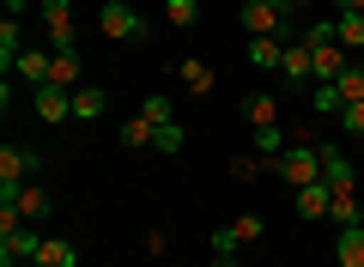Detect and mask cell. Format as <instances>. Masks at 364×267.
Masks as SVG:
<instances>
[{"instance_id": "44dd1931", "label": "cell", "mask_w": 364, "mask_h": 267, "mask_svg": "<svg viewBox=\"0 0 364 267\" xmlns=\"http://www.w3.org/2000/svg\"><path fill=\"white\" fill-rule=\"evenodd\" d=\"M334 37L346 43V55L364 49V13H334Z\"/></svg>"}, {"instance_id": "cb8c5ba5", "label": "cell", "mask_w": 364, "mask_h": 267, "mask_svg": "<svg viewBox=\"0 0 364 267\" xmlns=\"http://www.w3.org/2000/svg\"><path fill=\"white\" fill-rule=\"evenodd\" d=\"M334 91H340V110H346V103H364V67H358V61H352V67H346V73H340V79H334Z\"/></svg>"}, {"instance_id": "d6986e66", "label": "cell", "mask_w": 364, "mask_h": 267, "mask_svg": "<svg viewBox=\"0 0 364 267\" xmlns=\"http://www.w3.org/2000/svg\"><path fill=\"white\" fill-rule=\"evenodd\" d=\"M116 140L128 146V152H140V146H152V140H158V127L146 122V115H128V122L116 127Z\"/></svg>"}, {"instance_id": "d6a6232c", "label": "cell", "mask_w": 364, "mask_h": 267, "mask_svg": "<svg viewBox=\"0 0 364 267\" xmlns=\"http://www.w3.org/2000/svg\"><path fill=\"white\" fill-rule=\"evenodd\" d=\"M213 267H237V255H213Z\"/></svg>"}, {"instance_id": "9c48e42d", "label": "cell", "mask_w": 364, "mask_h": 267, "mask_svg": "<svg viewBox=\"0 0 364 267\" xmlns=\"http://www.w3.org/2000/svg\"><path fill=\"white\" fill-rule=\"evenodd\" d=\"M304 79H316V61H310V43H286V55H279V85H304Z\"/></svg>"}, {"instance_id": "e575fe53", "label": "cell", "mask_w": 364, "mask_h": 267, "mask_svg": "<svg viewBox=\"0 0 364 267\" xmlns=\"http://www.w3.org/2000/svg\"><path fill=\"white\" fill-rule=\"evenodd\" d=\"M18 267H43V261H18Z\"/></svg>"}, {"instance_id": "52a82bcc", "label": "cell", "mask_w": 364, "mask_h": 267, "mask_svg": "<svg viewBox=\"0 0 364 267\" xmlns=\"http://www.w3.org/2000/svg\"><path fill=\"white\" fill-rule=\"evenodd\" d=\"M43 25H49V49H79L73 0H43Z\"/></svg>"}, {"instance_id": "7402d4cb", "label": "cell", "mask_w": 364, "mask_h": 267, "mask_svg": "<svg viewBox=\"0 0 364 267\" xmlns=\"http://www.w3.org/2000/svg\"><path fill=\"white\" fill-rule=\"evenodd\" d=\"M279 152H286V127H279V122H273V127H255V158H261V164H273Z\"/></svg>"}, {"instance_id": "e0dca14e", "label": "cell", "mask_w": 364, "mask_h": 267, "mask_svg": "<svg viewBox=\"0 0 364 267\" xmlns=\"http://www.w3.org/2000/svg\"><path fill=\"white\" fill-rule=\"evenodd\" d=\"M31 261H43V267H79V249H73L67 237H43Z\"/></svg>"}, {"instance_id": "6da1fadb", "label": "cell", "mask_w": 364, "mask_h": 267, "mask_svg": "<svg viewBox=\"0 0 364 267\" xmlns=\"http://www.w3.org/2000/svg\"><path fill=\"white\" fill-rule=\"evenodd\" d=\"M243 31L249 37H286L298 43V13H286V6H273V0H243Z\"/></svg>"}, {"instance_id": "ac0fdd59", "label": "cell", "mask_w": 364, "mask_h": 267, "mask_svg": "<svg viewBox=\"0 0 364 267\" xmlns=\"http://www.w3.org/2000/svg\"><path fill=\"white\" fill-rule=\"evenodd\" d=\"M334 261L340 267H364V225H346L334 237Z\"/></svg>"}, {"instance_id": "5b68a950", "label": "cell", "mask_w": 364, "mask_h": 267, "mask_svg": "<svg viewBox=\"0 0 364 267\" xmlns=\"http://www.w3.org/2000/svg\"><path fill=\"white\" fill-rule=\"evenodd\" d=\"M0 206H18V219H25V225H43V219H49V189H43V182L0 189Z\"/></svg>"}, {"instance_id": "3957f363", "label": "cell", "mask_w": 364, "mask_h": 267, "mask_svg": "<svg viewBox=\"0 0 364 267\" xmlns=\"http://www.w3.org/2000/svg\"><path fill=\"white\" fill-rule=\"evenodd\" d=\"M273 177L291 182V189H304V182H322V146H286V152L273 158Z\"/></svg>"}, {"instance_id": "1f68e13d", "label": "cell", "mask_w": 364, "mask_h": 267, "mask_svg": "<svg viewBox=\"0 0 364 267\" xmlns=\"http://www.w3.org/2000/svg\"><path fill=\"white\" fill-rule=\"evenodd\" d=\"M0 6H6V13H13V19H18V13H25V6H31V0H0Z\"/></svg>"}, {"instance_id": "9a60e30c", "label": "cell", "mask_w": 364, "mask_h": 267, "mask_svg": "<svg viewBox=\"0 0 364 267\" xmlns=\"http://www.w3.org/2000/svg\"><path fill=\"white\" fill-rule=\"evenodd\" d=\"M243 122L249 127H273L279 122V98H273V91H249L243 98Z\"/></svg>"}, {"instance_id": "f546056e", "label": "cell", "mask_w": 364, "mask_h": 267, "mask_svg": "<svg viewBox=\"0 0 364 267\" xmlns=\"http://www.w3.org/2000/svg\"><path fill=\"white\" fill-rule=\"evenodd\" d=\"M310 103H316L322 115H340V91H334V85H316V98H310Z\"/></svg>"}, {"instance_id": "836d02e7", "label": "cell", "mask_w": 364, "mask_h": 267, "mask_svg": "<svg viewBox=\"0 0 364 267\" xmlns=\"http://www.w3.org/2000/svg\"><path fill=\"white\" fill-rule=\"evenodd\" d=\"M273 6H286V13H298V0H273Z\"/></svg>"}, {"instance_id": "d4e9b609", "label": "cell", "mask_w": 364, "mask_h": 267, "mask_svg": "<svg viewBox=\"0 0 364 267\" xmlns=\"http://www.w3.org/2000/svg\"><path fill=\"white\" fill-rule=\"evenodd\" d=\"M164 19L176 31H195L200 25V0H164Z\"/></svg>"}, {"instance_id": "d590c367", "label": "cell", "mask_w": 364, "mask_h": 267, "mask_svg": "<svg viewBox=\"0 0 364 267\" xmlns=\"http://www.w3.org/2000/svg\"><path fill=\"white\" fill-rule=\"evenodd\" d=\"M358 67H364V49H358Z\"/></svg>"}, {"instance_id": "7a4b0ae2", "label": "cell", "mask_w": 364, "mask_h": 267, "mask_svg": "<svg viewBox=\"0 0 364 267\" xmlns=\"http://www.w3.org/2000/svg\"><path fill=\"white\" fill-rule=\"evenodd\" d=\"M37 231L18 219V206H0V267H18V261H31L37 255Z\"/></svg>"}, {"instance_id": "4fadbf2b", "label": "cell", "mask_w": 364, "mask_h": 267, "mask_svg": "<svg viewBox=\"0 0 364 267\" xmlns=\"http://www.w3.org/2000/svg\"><path fill=\"white\" fill-rule=\"evenodd\" d=\"M176 79L195 91V98H213V85H219V73H213L207 61H195V55H182V61H176Z\"/></svg>"}, {"instance_id": "277c9868", "label": "cell", "mask_w": 364, "mask_h": 267, "mask_svg": "<svg viewBox=\"0 0 364 267\" xmlns=\"http://www.w3.org/2000/svg\"><path fill=\"white\" fill-rule=\"evenodd\" d=\"M97 31H104V37H122V43H146V37H152V19L134 13L128 0H104V13H97Z\"/></svg>"}, {"instance_id": "2e32d148", "label": "cell", "mask_w": 364, "mask_h": 267, "mask_svg": "<svg viewBox=\"0 0 364 267\" xmlns=\"http://www.w3.org/2000/svg\"><path fill=\"white\" fill-rule=\"evenodd\" d=\"M328 201H334V194H328V182H304V189L291 194L298 219H328Z\"/></svg>"}, {"instance_id": "4dcf8cb0", "label": "cell", "mask_w": 364, "mask_h": 267, "mask_svg": "<svg viewBox=\"0 0 364 267\" xmlns=\"http://www.w3.org/2000/svg\"><path fill=\"white\" fill-rule=\"evenodd\" d=\"M334 13H364V0H334Z\"/></svg>"}, {"instance_id": "5bb4252c", "label": "cell", "mask_w": 364, "mask_h": 267, "mask_svg": "<svg viewBox=\"0 0 364 267\" xmlns=\"http://www.w3.org/2000/svg\"><path fill=\"white\" fill-rule=\"evenodd\" d=\"M279 55H286V37H249V67L255 73H279Z\"/></svg>"}, {"instance_id": "7c38bea8", "label": "cell", "mask_w": 364, "mask_h": 267, "mask_svg": "<svg viewBox=\"0 0 364 267\" xmlns=\"http://www.w3.org/2000/svg\"><path fill=\"white\" fill-rule=\"evenodd\" d=\"M18 55H25V25H18V19L6 13V19H0V73H6V79H13Z\"/></svg>"}, {"instance_id": "8fae6325", "label": "cell", "mask_w": 364, "mask_h": 267, "mask_svg": "<svg viewBox=\"0 0 364 267\" xmlns=\"http://www.w3.org/2000/svg\"><path fill=\"white\" fill-rule=\"evenodd\" d=\"M49 61H55V49H43V43H25V55H18L13 73L25 79V85H49Z\"/></svg>"}, {"instance_id": "83f0119b", "label": "cell", "mask_w": 364, "mask_h": 267, "mask_svg": "<svg viewBox=\"0 0 364 267\" xmlns=\"http://www.w3.org/2000/svg\"><path fill=\"white\" fill-rule=\"evenodd\" d=\"M231 231H237L243 243H261V231H267V219H261V213H237V219H231Z\"/></svg>"}, {"instance_id": "484cf974", "label": "cell", "mask_w": 364, "mask_h": 267, "mask_svg": "<svg viewBox=\"0 0 364 267\" xmlns=\"http://www.w3.org/2000/svg\"><path fill=\"white\" fill-rule=\"evenodd\" d=\"M152 146H158L164 158H176L182 146H188V134H182V122H164V127H158V140H152Z\"/></svg>"}, {"instance_id": "603a6c76", "label": "cell", "mask_w": 364, "mask_h": 267, "mask_svg": "<svg viewBox=\"0 0 364 267\" xmlns=\"http://www.w3.org/2000/svg\"><path fill=\"white\" fill-rule=\"evenodd\" d=\"M140 115H146L152 127H164V122H176V103H170L164 91H146V98H140Z\"/></svg>"}, {"instance_id": "8992f818", "label": "cell", "mask_w": 364, "mask_h": 267, "mask_svg": "<svg viewBox=\"0 0 364 267\" xmlns=\"http://www.w3.org/2000/svg\"><path fill=\"white\" fill-rule=\"evenodd\" d=\"M37 170H43V152H31V146H0V189H18Z\"/></svg>"}, {"instance_id": "ba28073f", "label": "cell", "mask_w": 364, "mask_h": 267, "mask_svg": "<svg viewBox=\"0 0 364 267\" xmlns=\"http://www.w3.org/2000/svg\"><path fill=\"white\" fill-rule=\"evenodd\" d=\"M31 110H37V122L61 127V122H73V91H61V85H37V91H31Z\"/></svg>"}, {"instance_id": "4316f807", "label": "cell", "mask_w": 364, "mask_h": 267, "mask_svg": "<svg viewBox=\"0 0 364 267\" xmlns=\"http://www.w3.org/2000/svg\"><path fill=\"white\" fill-rule=\"evenodd\" d=\"M207 249L213 255H237V249H243V237H237L231 225H219V231H207Z\"/></svg>"}, {"instance_id": "30bf717a", "label": "cell", "mask_w": 364, "mask_h": 267, "mask_svg": "<svg viewBox=\"0 0 364 267\" xmlns=\"http://www.w3.org/2000/svg\"><path fill=\"white\" fill-rule=\"evenodd\" d=\"M49 85L79 91V85H85V55H79V49H55V61H49Z\"/></svg>"}, {"instance_id": "ffe728a7", "label": "cell", "mask_w": 364, "mask_h": 267, "mask_svg": "<svg viewBox=\"0 0 364 267\" xmlns=\"http://www.w3.org/2000/svg\"><path fill=\"white\" fill-rule=\"evenodd\" d=\"M104 85H79L73 91V122H97V115H104Z\"/></svg>"}, {"instance_id": "f1b7e54d", "label": "cell", "mask_w": 364, "mask_h": 267, "mask_svg": "<svg viewBox=\"0 0 364 267\" xmlns=\"http://www.w3.org/2000/svg\"><path fill=\"white\" fill-rule=\"evenodd\" d=\"M340 134H364V103H346L340 110Z\"/></svg>"}]
</instances>
